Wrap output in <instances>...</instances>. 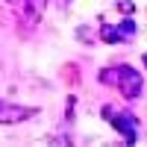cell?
I'll list each match as a JSON object with an SVG mask.
<instances>
[{
    "label": "cell",
    "mask_w": 147,
    "mask_h": 147,
    "mask_svg": "<svg viewBox=\"0 0 147 147\" xmlns=\"http://www.w3.org/2000/svg\"><path fill=\"white\" fill-rule=\"evenodd\" d=\"M100 35H103V41H109V44H118V41H127L124 35H121V30H118V27H109V24H106V27L100 30Z\"/></svg>",
    "instance_id": "cell-4"
},
{
    "label": "cell",
    "mask_w": 147,
    "mask_h": 147,
    "mask_svg": "<svg viewBox=\"0 0 147 147\" xmlns=\"http://www.w3.org/2000/svg\"><path fill=\"white\" fill-rule=\"evenodd\" d=\"M100 82H109V85H118V68H112V71H103V74H100Z\"/></svg>",
    "instance_id": "cell-6"
},
{
    "label": "cell",
    "mask_w": 147,
    "mask_h": 147,
    "mask_svg": "<svg viewBox=\"0 0 147 147\" xmlns=\"http://www.w3.org/2000/svg\"><path fill=\"white\" fill-rule=\"evenodd\" d=\"M24 3H27V6L35 12V18H38L41 12H44V3H47V0H24Z\"/></svg>",
    "instance_id": "cell-7"
},
{
    "label": "cell",
    "mask_w": 147,
    "mask_h": 147,
    "mask_svg": "<svg viewBox=\"0 0 147 147\" xmlns=\"http://www.w3.org/2000/svg\"><path fill=\"white\" fill-rule=\"evenodd\" d=\"M30 115H35V109L9 103V100H3V97H0V124H21V121H27Z\"/></svg>",
    "instance_id": "cell-3"
},
{
    "label": "cell",
    "mask_w": 147,
    "mask_h": 147,
    "mask_svg": "<svg viewBox=\"0 0 147 147\" xmlns=\"http://www.w3.org/2000/svg\"><path fill=\"white\" fill-rule=\"evenodd\" d=\"M59 3H71V0H59Z\"/></svg>",
    "instance_id": "cell-8"
},
{
    "label": "cell",
    "mask_w": 147,
    "mask_h": 147,
    "mask_svg": "<svg viewBox=\"0 0 147 147\" xmlns=\"http://www.w3.org/2000/svg\"><path fill=\"white\" fill-rule=\"evenodd\" d=\"M103 118H109V124H112V127H115V129H118L129 144H132V141H138V129H136V118H132V115L115 112L112 106H106V109H103Z\"/></svg>",
    "instance_id": "cell-1"
},
{
    "label": "cell",
    "mask_w": 147,
    "mask_h": 147,
    "mask_svg": "<svg viewBox=\"0 0 147 147\" xmlns=\"http://www.w3.org/2000/svg\"><path fill=\"white\" fill-rule=\"evenodd\" d=\"M144 65H147V56H144Z\"/></svg>",
    "instance_id": "cell-9"
},
{
    "label": "cell",
    "mask_w": 147,
    "mask_h": 147,
    "mask_svg": "<svg viewBox=\"0 0 147 147\" xmlns=\"http://www.w3.org/2000/svg\"><path fill=\"white\" fill-rule=\"evenodd\" d=\"M118 30H121V35H124V38H132V35H136V24H132V21H121Z\"/></svg>",
    "instance_id": "cell-5"
},
{
    "label": "cell",
    "mask_w": 147,
    "mask_h": 147,
    "mask_svg": "<svg viewBox=\"0 0 147 147\" xmlns=\"http://www.w3.org/2000/svg\"><path fill=\"white\" fill-rule=\"evenodd\" d=\"M118 88L124 91L127 97H138V94H141V88H144L141 74H138L136 68H129V65L118 68Z\"/></svg>",
    "instance_id": "cell-2"
}]
</instances>
